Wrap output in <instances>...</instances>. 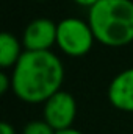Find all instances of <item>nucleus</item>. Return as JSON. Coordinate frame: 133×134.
I'll use <instances>...</instances> for the list:
<instances>
[{
  "mask_svg": "<svg viewBox=\"0 0 133 134\" xmlns=\"http://www.w3.org/2000/svg\"><path fill=\"white\" fill-rule=\"evenodd\" d=\"M64 81L63 61L50 52H24L11 73V91L24 103H45L61 91Z\"/></svg>",
  "mask_w": 133,
  "mask_h": 134,
  "instance_id": "f257e3e1",
  "label": "nucleus"
},
{
  "mask_svg": "<svg viewBox=\"0 0 133 134\" xmlns=\"http://www.w3.org/2000/svg\"><path fill=\"white\" fill-rule=\"evenodd\" d=\"M86 20L105 47L119 48L133 42V0H100L88 9Z\"/></svg>",
  "mask_w": 133,
  "mask_h": 134,
  "instance_id": "f03ea898",
  "label": "nucleus"
},
{
  "mask_svg": "<svg viewBox=\"0 0 133 134\" xmlns=\"http://www.w3.org/2000/svg\"><path fill=\"white\" fill-rule=\"evenodd\" d=\"M96 42V36L88 20L64 17L57 24V47L70 58L88 55Z\"/></svg>",
  "mask_w": 133,
  "mask_h": 134,
  "instance_id": "7ed1b4c3",
  "label": "nucleus"
},
{
  "mask_svg": "<svg viewBox=\"0 0 133 134\" xmlns=\"http://www.w3.org/2000/svg\"><path fill=\"white\" fill-rule=\"evenodd\" d=\"M77 117V101L67 91H58L42 106V119L55 130L61 131L72 128Z\"/></svg>",
  "mask_w": 133,
  "mask_h": 134,
  "instance_id": "20e7f679",
  "label": "nucleus"
},
{
  "mask_svg": "<svg viewBox=\"0 0 133 134\" xmlns=\"http://www.w3.org/2000/svg\"><path fill=\"white\" fill-rule=\"evenodd\" d=\"M21 41L27 52H50L57 45V24L47 17L33 19L25 27Z\"/></svg>",
  "mask_w": 133,
  "mask_h": 134,
  "instance_id": "39448f33",
  "label": "nucleus"
},
{
  "mask_svg": "<svg viewBox=\"0 0 133 134\" xmlns=\"http://www.w3.org/2000/svg\"><path fill=\"white\" fill-rule=\"evenodd\" d=\"M106 97L110 104L117 111L133 114V67L119 72L111 80Z\"/></svg>",
  "mask_w": 133,
  "mask_h": 134,
  "instance_id": "423d86ee",
  "label": "nucleus"
},
{
  "mask_svg": "<svg viewBox=\"0 0 133 134\" xmlns=\"http://www.w3.org/2000/svg\"><path fill=\"white\" fill-rule=\"evenodd\" d=\"M25 48L22 41H19L13 33L3 31L0 34V67L13 69L24 55Z\"/></svg>",
  "mask_w": 133,
  "mask_h": 134,
  "instance_id": "0eeeda50",
  "label": "nucleus"
},
{
  "mask_svg": "<svg viewBox=\"0 0 133 134\" xmlns=\"http://www.w3.org/2000/svg\"><path fill=\"white\" fill-rule=\"evenodd\" d=\"M22 134H57V131L44 120H32L28 122L24 128H22Z\"/></svg>",
  "mask_w": 133,
  "mask_h": 134,
  "instance_id": "6e6552de",
  "label": "nucleus"
},
{
  "mask_svg": "<svg viewBox=\"0 0 133 134\" xmlns=\"http://www.w3.org/2000/svg\"><path fill=\"white\" fill-rule=\"evenodd\" d=\"M11 75H6L5 72L0 73V94L5 95L9 89H11Z\"/></svg>",
  "mask_w": 133,
  "mask_h": 134,
  "instance_id": "1a4fd4ad",
  "label": "nucleus"
},
{
  "mask_svg": "<svg viewBox=\"0 0 133 134\" xmlns=\"http://www.w3.org/2000/svg\"><path fill=\"white\" fill-rule=\"evenodd\" d=\"M0 134H16V130L11 123L8 122H2L0 123Z\"/></svg>",
  "mask_w": 133,
  "mask_h": 134,
  "instance_id": "9d476101",
  "label": "nucleus"
},
{
  "mask_svg": "<svg viewBox=\"0 0 133 134\" xmlns=\"http://www.w3.org/2000/svg\"><path fill=\"white\" fill-rule=\"evenodd\" d=\"M74 3H77L78 6H81V8H93L96 3H99L100 0H72Z\"/></svg>",
  "mask_w": 133,
  "mask_h": 134,
  "instance_id": "9b49d317",
  "label": "nucleus"
},
{
  "mask_svg": "<svg viewBox=\"0 0 133 134\" xmlns=\"http://www.w3.org/2000/svg\"><path fill=\"white\" fill-rule=\"evenodd\" d=\"M57 134H83L81 131L75 130L74 126L72 128H67V130H61V131H57Z\"/></svg>",
  "mask_w": 133,
  "mask_h": 134,
  "instance_id": "f8f14e48",
  "label": "nucleus"
},
{
  "mask_svg": "<svg viewBox=\"0 0 133 134\" xmlns=\"http://www.w3.org/2000/svg\"><path fill=\"white\" fill-rule=\"evenodd\" d=\"M36 2H45V0H36Z\"/></svg>",
  "mask_w": 133,
  "mask_h": 134,
  "instance_id": "ddd939ff",
  "label": "nucleus"
}]
</instances>
